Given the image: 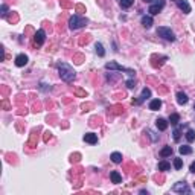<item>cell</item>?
Segmentation results:
<instances>
[{
  "mask_svg": "<svg viewBox=\"0 0 195 195\" xmlns=\"http://www.w3.org/2000/svg\"><path fill=\"white\" fill-rule=\"evenodd\" d=\"M57 67H58L60 76H61L63 81H66V82H73V81H75L76 73H75V70H73L72 66H69V64H66V63H58Z\"/></svg>",
  "mask_w": 195,
  "mask_h": 195,
  "instance_id": "6da1fadb",
  "label": "cell"
},
{
  "mask_svg": "<svg viewBox=\"0 0 195 195\" xmlns=\"http://www.w3.org/2000/svg\"><path fill=\"white\" fill-rule=\"evenodd\" d=\"M87 23H88V20L87 18H84V17H79V15H72L70 18H69V28L73 31V29H79V28H82V26H87Z\"/></svg>",
  "mask_w": 195,
  "mask_h": 195,
  "instance_id": "7a4b0ae2",
  "label": "cell"
},
{
  "mask_svg": "<svg viewBox=\"0 0 195 195\" xmlns=\"http://www.w3.org/2000/svg\"><path fill=\"white\" fill-rule=\"evenodd\" d=\"M105 69H107V70H117V72H123V73H128V75H131V76H134V75H136V72H134L133 69L122 67V66H119V64L115 63V61L107 63V64H105Z\"/></svg>",
  "mask_w": 195,
  "mask_h": 195,
  "instance_id": "3957f363",
  "label": "cell"
},
{
  "mask_svg": "<svg viewBox=\"0 0 195 195\" xmlns=\"http://www.w3.org/2000/svg\"><path fill=\"white\" fill-rule=\"evenodd\" d=\"M157 35L162 37L163 40H166V41H175V35L171 31V28H165V26L157 28Z\"/></svg>",
  "mask_w": 195,
  "mask_h": 195,
  "instance_id": "277c9868",
  "label": "cell"
},
{
  "mask_svg": "<svg viewBox=\"0 0 195 195\" xmlns=\"http://www.w3.org/2000/svg\"><path fill=\"white\" fill-rule=\"evenodd\" d=\"M163 8H165V2H163V0H156V3H153V5L150 6L148 12H150L151 15H157Z\"/></svg>",
  "mask_w": 195,
  "mask_h": 195,
  "instance_id": "5b68a950",
  "label": "cell"
},
{
  "mask_svg": "<svg viewBox=\"0 0 195 195\" xmlns=\"http://www.w3.org/2000/svg\"><path fill=\"white\" fill-rule=\"evenodd\" d=\"M172 191H174V192H178V194H189V192H191V189L188 188V185H186L185 181L175 183V185L172 186Z\"/></svg>",
  "mask_w": 195,
  "mask_h": 195,
  "instance_id": "8992f818",
  "label": "cell"
},
{
  "mask_svg": "<svg viewBox=\"0 0 195 195\" xmlns=\"http://www.w3.org/2000/svg\"><path fill=\"white\" fill-rule=\"evenodd\" d=\"M46 40V32L43 29H38L35 34H34V46H41Z\"/></svg>",
  "mask_w": 195,
  "mask_h": 195,
  "instance_id": "52a82bcc",
  "label": "cell"
},
{
  "mask_svg": "<svg viewBox=\"0 0 195 195\" xmlns=\"http://www.w3.org/2000/svg\"><path fill=\"white\" fill-rule=\"evenodd\" d=\"M28 57L25 55V53H20V55H17L15 57V66L17 67H25L26 64H28Z\"/></svg>",
  "mask_w": 195,
  "mask_h": 195,
  "instance_id": "ba28073f",
  "label": "cell"
},
{
  "mask_svg": "<svg viewBox=\"0 0 195 195\" xmlns=\"http://www.w3.org/2000/svg\"><path fill=\"white\" fill-rule=\"evenodd\" d=\"M175 2H177V6H178L180 11H183L185 14H189L191 12V6H189L188 0H175Z\"/></svg>",
  "mask_w": 195,
  "mask_h": 195,
  "instance_id": "9c48e42d",
  "label": "cell"
},
{
  "mask_svg": "<svg viewBox=\"0 0 195 195\" xmlns=\"http://www.w3.org/2000/svg\"><path fill=\"white\" fill-rule=\"evenodd\" d=\"M84 142H87V143H90V145L98 143V134H95V133H87V134H84Z\"/></svg>",
  "mask_w": 195,
  "mask_h": 195,
  "instance_id": "30bf717a",
  "label": "cell"
},
{
  "mask_svg": "<svg viewBox=\"0 0 195 195\" xmlns=\"http://www.w3.org/2000/svg\"><path fill=\"white\" fill-rule=\"evenodd\" d=\"M140 21H142V26H143V28H146V29H150V28L153 26V23H154V20H153V17H151V15H143Z\"/></svg>",
  "mask_w": 195,
  "mask_h": 195,
  "instance_id": "8fae6325",
  "label": "cell"
},
{
  "mask_svg": "<svg viewBox=\"0 0 195 195\" xmlns=\"http://www.w3.org/2000/svg\"><path fill=\"white\" fill-rule=\"evenodd\" d=\"M110 178H111V181H113L115 185L122 183V175H120L117 171H111V172H110Z\"/></svg>",
  "mask_w": 195,
  "mask_h": 195,
  "instance_id": "7c38bea8",
  "label": "cell"
},
{
  "mask_svg": "<svg viewBox=\"0 0 195 195\" xmlns=\"http://www.w3.org/2000/svg\"><path fill=\"white\" fill-rule=\"evenodd\" d=\"M188 101H189V98L186 96V93H183V92H178V93H177V102H178L180 105L188 104Z\"/></svg>",
  "mask_w": 195,
  "mask_h": 195,
  "instance_id": "4fadbf2b",
  "label": "cell"
},
{
  "mask_svg": "<svg viewBox=\"0 0 195 195\" xmlns=\"http://www.w3.org/2000/svg\"><path fill=\"white\" fill-rule=\"evenodd\" d=\"M156 125H157V128L160 130V131H165L166 128H168V122L163 119V117H158L156 120Z\"/></svg>",
  "mask_w": 195,
  "mask_h": 195,
  "instance_id": "5bb4252c",
  "label": "cell"
},
{
  "mask_svg": "<svg viewBox=\"0 0 195 195\" xmlns=\"http://www.w3.org/2000/svg\"><path fill=\"white\" fill-rule=\"evenodd\" d=\"M160 107H162V101L160 99H153L150 102V110H153V111H157Z\"/></svg>",
  "mask_w": 195,
  "mask_h": 195,
  "instance_id": "9a60e30c",
  "label": "cell"
},
{
  "mask_svg": "<svg viewBox=\"0 0 195 195\" xmlns=\"http://www.w3.org/2000/svg\"><path fill=\"white\" fill-rule=\"evenodd\" d=\"M150 96H151V90H150L148 87H145V88L142 90V95H140V99H139V101L142 102V101H145V99H148Z\"/></svg>",
  "mask_w": 195,
  "mask_h": 195,
  "instance_id": "2e32d148",
  "label": "cell"
},
{
  "mask_svg": "<svg viewBox=\"0 0 195 195\" xmlns=\"http://www.w3.org/2000/svg\"><path fill=\"white\" fill-rule=\"evenodd\" d=\"M169 169H171V165H169L166 160H162V162L158 163V171H163V172H165V171H169Z\"/></svg>",
  "mask_w": 195,
  "mask_h": 195,
  "instance_id": "e0dca14e",
  "label": "cell"
},
{
  "mask_svg": "<svg viewBox=\"0 0 195 195\" xmlns=\"http://www.w3.org/2000/svg\"><path fill=\"white\" fill-rule=\"evenodd\" d=\"M178 151H180V154L186 156V154H191V153H192V148L188 146V145H181V146L178 148Z\"/></svg>",
  "mask_w": 195,
  "mask_h": 195,
  "instance_id": "ac0fdd59",
  "label": "cell"
},
{
  "mask_svg": "<svg viewBox=\"0 0 195 195\" xmlns=\"http://www.w3.org/2000/svg\"><path fill=\"white\" fill-rule=\"evenodd\" d=\"M160 156H162V157H169V156H172V148H171V146H165V148L160 151Z\"/></svg>",
  "mask_w": 195,
  "mask_h": 195,
  "instance_id": "d6986e66",
  "label": "cell"
},
{
  "mask_svg": "<svg viewBox=\"0 0 195 195\" xmlns=\"http://www.w3.org/2000/svg\"><path fill=\"white\" fill-rule=\"evenodd\" d=\"M95 49H96V53H98L99 57H104V55H105V50H104V46H102L101 43H96V46H95Z\"/></svg>",
  "mask_w": 195,
  "mask_h": 195,
  "instance_id": "ffe728a7",
  "label": "cell"
},
{
  "mask_svg": "<svg viewBox=\"0 0 195 195\" xmlns=\"http://www.w3.org/2000/svg\"><path fill=\"white\" fill-rule=\"evenodd\" d=\"M111 160H113V163H122V154L120 153H113Z\"/></svg>",
  "mask_w": 195,
  "mask_h": 195,
  "instance_id": "44dd1931",
  "label": "cell"
},
{
  "mask_svg": "<svg viewBox=\"0 0 195 195\" xmlns=\"http://www.w3.org/2000/svg\"><path fill=\"white\" fill-rule=\"evenodd\" d=\"M186 139H188V142H194L195 140V131L194 130H188V131H186Z\"/></svg>",
  "mask_w": 195,
  "mask_h": 195,
  "instance_id": "7402d4cb",
  "label": "cell"
},
{
  "mask_svg": "<svg viewBox=\"0 0 195 195\" xmlns=\"http://www.w3.org/2000/svg\"><path fill=\"white\" fill-rule=\"evenodd\" d=\"M169 122H171L172 125H177V123L180 122V116H178L177 113H174V115H171V116H169Z\"/></svg>",
  "mask_w": 195,
  "mask_h": 195,
  "instance_id": "603a6c76",
  "label": "cell"
},
{
  "mask_svg": "<svg viewBox=\"0 0 195 195\" xmlns=\"http://www.w3.org/2000/svg\"><path fill=\"white\" fill-rule=\"evenodd\" d=\"M35 133H37V130H34V131H32V136H31V140H29V143H28V145H29L31 148H34V146H37V140H35Z\"/></svg>",
  "mask_w": 195,
  "mask_h": 195,
  "instance_id": "cb8c5ba5",
  "label": "cell"
},
{
  "mask_svg": "<svg viewBox=\"0 0 195 195\" xmlns=\"http://www.w3.org/2000/svg\"><path fill=\"white\" fill-rule=\"evenodd\" d=\"M133 3H134V0H120V6H122L123 9L130 8V6H131Z\"/></svg>",
  "mask_w": 195,
  "mask_h": 195,
  "instance_id": "d4e9b609",
  "label": "cell"
},
{
  "mask_svg": "<svg viewBox=\"0 0 195 195\" xmlns=\"http://www.w3.org/2000/svg\"><path fill=\"white\" fill-rule=\"evenodd\" d=\"M183 166V160L181 158H174V168L175 169H181Z\"/></svg>",
  "mask_w": 195,
  "mask_h": 195,
  "instance_id": "484cf974",
  "label": "cell"
},
{
  "mask_svg": "<svg viewBox=\"0 0 195 195\" xmlns=\"http://www.w3.org/2000/svg\"><path fill=\"white\" fill-rule=\"evenodd\" d=\"M82 60H84V57H82V55H79V53L73 57V61H75L76 64H81V63H82Z\"/></svg>",
  "mask_w": 195,
  "mask_h": 195,
  "instance_id": "4316f807",
  "label": "cell"
},
{
  "mask_svg": "<svg viewBox=\"0 0 195 195\" xmlns=\"http://www.w3.org/2000/svg\"><path fill=\"white\" fill-rule=\"evenodd\" d=\"M127 87H128V88H134V87H136V81H134V79H128V81H127Z\"/></svg>",
  "mask_w": 195,
  "mask_h": 195,
  "instance_id": "83f0119b",
  "label": "cell"
},
{
  "mask_svg": "<svg viewBox=\"0 0 195 195\" xmlns=\"http://www.w3.org/2000/svg\"><path fill=\"white\" fill-rule=\"evenodd\" d=\"M174 140H175V142H178V140H180V130H178V128H175V130H174Z\"/></svg>",
  "mask_w": 195,
  "mask_h": 195,
  "instance_id": "f1b7e54d",
  "label": "cell"
},
{
  "mask_svg": "<svg viewBox=\"0 0 195 195\" xmlns=\"http://www.w3.org/2000/svg\"><path fill=\"white\" fill-rule=\"evenodd\" d=\"M6 11H8V6H6V5H2V8H0V15L5 17V15H6Z\"/></svg>",
  "mask_w": 195,
  "mask_h": 195,
  "instance_id": "f546056e",
  "label": "cell"
},
{
  "mask_svg": "<svg viewBox=\"0 0 195 195\" xmlns=\"http://www.w3.org/2000/svg\"><path fill=\"white\" fill-rule=\"evenodd\" d=\"M75 95H78V96H82V98H85V96H87V93H85L84 90H81V88H76V90H75Z\"/></svg>",
  "mask_w": 195,
  "mask_h": 195,
  "instance_id": "4dcf8cb0",
  "label": "cell"
},
{
  "mask_svg": "<svg viewBox=\"0 0 195 195\" xmlns=\"http://www.w3.org/2000/svg\"><path fill=\"white\" fill-rule=\"evenodd\" d=\"M50 139H52V133L50 131H46L44 133V142H49Z\"/></svg>",
  "mask_w": 195,
  "mask_h": 195,
  "instance_id": "1f68e13d",
  "label": "cell"
},
{
  "mask_svg": "<svg viewBox=\"0 0 195 195\" xmlns=\"http://www.w3.org/2000/svg\"><path fill=\"white\" fill-rule=\"evenodd\" d=\"M145 134H148V136H150V137H151L153 140H157V137H156V136H154V133H153V131H150V130H146V131H145Z\"/></svg>",
  "mask_w": 195,
  "mask_h": 195,
  "instance_id": "d6a6232c",
  "label": "cell"
},
{
  "mask_svg": "<svg viewBox=\"0 0 195 195\" xmlns=\"http://www.w3.org/2000/svg\"><path fill=\"white\" fill-rule=\"evenodd\" d=\"M115 110H116V111H115L116 115H119V113H123V107H120V105H116V107H115Z\"/></svg>",
  "mask_w": 195,
  "mask_h": 195,
  "instance_id": "836d02e7",
  "label": "cell"
},
{
  "mask_svg": "<svg viewBox=\"0 0 195 195\" xmlns=\"http://www.w3.org/2000/svg\"><path fill=\"white\" fill-rule=\"evenodd\" d=\"M40 88H41V90H44V92H46V90H50V85H49V87H47V84H43V82H41V84H40Z\"/></svg>",
  "mask_w": 195,
  "mask_h": 195,
  "instance_id": "e575fe53",
  "label": "cell"
},
{
  "mask_svg": "<svg viewBox=\"0 0 195 195\" xmlns=\"http://www.w3.org/2000/svg\"><path fill=\"white\" fill-rule=\"evenodd\" d=\"M8 20H9V21H11V23H12V21H14V23H15V21H17V20H18V15H14V17H12V15H11V17H9V18H8Z\"/></svg>",
  "mask_w": 195,
  "mask_h": 195,
  "instance_id": "d590c367",
  "label": "cell"
},
{
  "mask_svg": "<svg viewBox=\"0 0 195 195\" xmlns=\"http://www.w3.org/2000/svg\"><path fill=\"white\" fill-rule=\"evenodd\" d=\"M87 108H92V104H84L82 105V111H88Z\"/></svg>",
  "mask_w": 195,
  "mask_h": 195,
  "instance_id": "8d00e7d4",
  "label": "cell"
},
{
  "mask_svg": "<svg viewBox=\"0 0 195 195\" xmlns=\"http://www.w3.org/2000/svg\"><path fill=\"white\" fill-rule=\"evenodd\" d=\"M2 107H3L5 110H9V104H8L6 101H3V102H2Z\"/></svg>",
  "mask_w": 195,
  "mask_h": 195,
  "instance_id": "74e56055",
  "label": "cell"
},
{
  "mask_svg": "<svg viewBox=\"0 0 195 195\" xmlns=\"http://www.w3.org/2000/svg\"><path fill=\"white\" fill-rule=\"evenodd\" d=\"M189 169H191V172H194V174H195V162L191 163V168H189Z\"/></svg>",
  "mask_w": 195,
  "mask_h": 195,
  "instance_id": "f35d334b",
  "label": "cell"
},
{
  "mask_svg": "<svg viewBox=\"0 0 195 195\" xmlns=\"http://www.w3.org/2000/svg\"><path fill=\"white\" fill-rule=\"evenodd\" d=\"M76 11H79V12H84V6H82V5H78V6H76Z\"/></svg>",
  "mask_w": 195,
  "mask_h": 195,
  "instance_id": "ab89813d",
  "label": "cell"
},
{
  "mask_svg": "<svg viewBox=\"0 0 195 195\" xmlns=\"http://www.w3.org/2000/svg\"><path fill=\"white\" fill-rule=\"evenodd\" d=\"M61 3H63V6H64V8H69V6H70V3H69V2H64V0H61Z\"/></svg>",
  "mask_w": 195,
  "mask_h": 195,
  "instance_id": "60d3db41",
  "label": "cell"
},
{
  "mask_svg": "<svg viewBox=\"0 0 195 195\" xmlns=\"http://www.w3.org/2000/svg\"><path fill=\"white\" fill-rule=\"evenodd\" d=\"M143 2H146V3H151V2H154V0H143Z\"/></svg>",
  "mask_w": 195,
  "mask_h": 195,
  "instance_id": "b9f144b4",
  "label": "cell"
},
{
  "mask_svg": "<svg viewBox=\"0 0 195 195\" xmlns=\"http://www.w3.org/2000/svg\"><path fill=\"white\" fill-rule=\"evenodd\" d=\"M194 110H195V105H194Z\"/></svg>",
  "mask_w": 195,
  "mask_h": 195,
  "instance_id": "7bdbcfd3",
  "label": "cell"
},
{
  "mask_svg": "<svg viewBox=\"0 0 195 195\" xmlns=\"http://www.w3.org/2000/svg\"><path fill=\"white\" fill-rule=\"evenodd\" d=\"M194 188H195V183H194Z\"/></svg>",
  "mask_w": 195,
  "mask_h": 195,
  "instance_id": "ee69618b",
  "label": "cell"
}]
</instances>
